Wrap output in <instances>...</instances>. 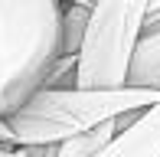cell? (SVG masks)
I'll use <instances>...</instances> for the list:
<instances>
[{"label": "cell", "instance_id": "obj_1", "mask_svg": "<svg viewBox=\"0 0 160 157\" xmlns=\"http://www.w3.org/2000/svg\"><path fill=\"white\" fill-rule=\"evenodd\" d=\"M160 102V89L121 85V89H36L10 118V134L17 147H46L92 131L101 121L134 115Z\"/></svg>", "mask_w": 160, "mask_h": 157}, {"label": "cell", "instance_id": "obj_2", "mask_svg": "<svg viewBox=\"0 0 160 157\" xmlns=\"http://www.w3.org/2000/svg\"><path fill=\"white\" fill-rule=\"evenodd\" d=\"M62 46V0H0V118L42 89Z\"/></svg>", "mask_w": 160, "mask_h": 157}, {"label": "cell", "instance_id": "obj_3", "mask_svg": "<svg viewBox=\"0 0 160 157\" xmlns=\"http://www.w3.org/2000/svg\"><path fill=\"white\" fill-rule=\"evenodd\" d=\"M147 10L150 0H95L88 7L85 36L75 53L78 89L131 85V59L147 23Z\"/></svg>", "mask_w": 160, "mask_h": 157}, {"label": "cell", "instance_id": "obj_4", "mask_svg": "<svg viewBox=\"0 0 160 157\" xmlns=\"http://www.w3.org/2000/svg\"><path fill=\"white\" fill-rule=\"evenodd\" d=\"M131 85L160 89V17L144 23V33L134 46V59H131Z\"/></svg>", "mask_w": 160, "mask_h": 157}, {"label": "cell", "instance_id": "obj_5", "mask_svg": "<svg viewBox=\"0 0 160 157\" xmlns=\"http://www.w3.org/2000/svg\"><path fill=\"white\" fill-rule=\"evenodd\" d=\"M134 115H137V111H134ZM128 121H131V115L101 121V124H95L92 131H82V134H75V138H65V141H59V144H52V154H49V157H98Z\"/></svg>", "mask_w": 160, "mask_h": 157}, {"label": "cell", "instance_id": "obj_6", "mask_svg": "<svg viewBox=\"0 0 160 157\" xmlns=\"http://www.w3.org/2000/svg\"><path fill=\"white\" fill-rule=\"evenodd\" d=\"M85 23H88V7H82V3L62 7V46H59V56H75L78 53L82 36H85Z\"/></svg>", "mask_w": 160, "mask_h": 157}, {"label": "cell", "instance_id": "obj_7", "mask_svg": "<svg viewBox=\"0 0 160 157\" xmlns=\"http://www.w3.org/2000/svg\"><path fill=\"white\" fill-rule=\"evenodd\" d=\"M160 17V0H150V10H147V20Z\"/></svg>", "mask_w": 160, "mask_h": 157}, {"label": "cell", "instance_id": "obj_8", "mask_svg": "<svg viewBox=\"0 0 160 157\" xmlns=\"http://www.w3.org/2000/svg\"><path fill=\"white\" fill-rule=\"evenodd\" d=\"M7 157H30V151H26V147H13Z\"/></svg>", "mask_w": 160, "mask_h": 157}, {"label": "cell", "instance_id": "obj_9", "mask_svg": "<svg viewBox=\"0 0 160 157\" xmlns=\"http://www.w3.org/2000/svg\"><path fill=\"white\" fill-rule=\"evenodd\" d=\"M82 3H85V7H92V3H95V0H82Z\"/></svg>", "mask_w": 160, "mask_h": 157}]
</instances>
